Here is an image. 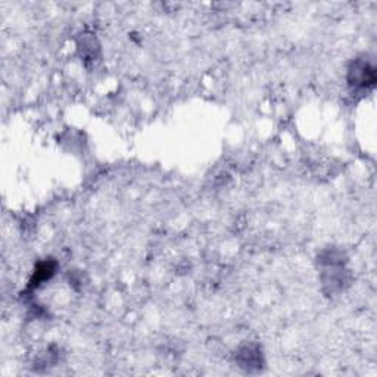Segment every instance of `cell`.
Here are the masks:
<instances>
[{"label":"cell","mask_w":377,"mask_h":377,"mask_svg":"<svg viewBox=\"0 0 377 377\" xmlns=\"http://www.w3.org/2000/svg\"><path fill=\"white\" fill-rule=\"evenodd\" d=\"M52 274H53V267H52L50 264H47V262L42 264V265L37 268V271H36V274H34V277H33V280H31V286H39L42 282H45L46 279H49Z\"/></svg>","instance_id":"6da1fadb"}]
</instances>
